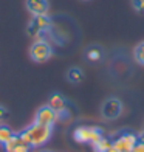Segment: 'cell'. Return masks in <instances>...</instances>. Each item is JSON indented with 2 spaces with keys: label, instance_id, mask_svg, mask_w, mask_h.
I'll return each mask as SVG.
<instances>
[{
  "label": "cell",
  "instance_id": "cell-1",
  "mask_svg": "<svg viewBox=\"0 0 144 152\" xmlns=\"http://www.w3.org/2000/svg\"><path fill=\"white\" fill-rule=\"evenodd\" d=\"M26 134L30 137V146L31 148H40L45 143L50 141L53 135V126H47V124H39L33 123L30 127H26Z\"/></svg>",
  "mask_w": 144,
  "mask_h": 152
},
{
  "label": "cell",
  "instance_id": "cell-2",
  "mask_svg": "<svg viewBox=\"0 0 144 152\" xmlns=\"http://www.w3.org/2000/svg\"><path fill=\"white\" fill-rule=\"evenodd\" d=\"M51 28H53L51 17L48 14H40V16H33L28 26H26V33H28L31 37L42 39L44 34L48 33V31H51Z\"/></svg>",
  "mask_w": 144,
  "mask_h": 152
},
{
  "label": "cell",
  "instance_id": "cell-3",
  "mask_svg": "<svg viewBox=\"0 0 144 152\" xmlns=\"http://www.w3.org/2000/svg\"><path fill=\"white\" fill-rule=\"evenodd\" d=\"M53 56V47L47 42L45 39H36L30 45V58L36 64H42L51 59Z\"/></svg>",
  "mask_w": 144,
  "mask_h": 152
},
{
  "label": "cell",
  "instance_id": "cell-4",
  "mask_svg": "<svg viewBox=\"0 0 144 152\" xmlns=\"http://www.w3.org/2000/svg\"><path fill=\"white\" fill-rule=\"evenodd\" d=\"M104 137L101 127H95V126H79L73 130V138L78 143H96L98 140Z\"/></svg>",
  "mask_w": 144,
  "mask_h": 152
},
{
  "label": "cell",
  "instance_id": "cell-5",
  "mask_svg": "<svg viewBox=\"0 0 144 152\" xmlns=\"http://www.w3.org/2000/svg\"><path fill=\"white\" fill-rule=\"evenodd\" d=\"M122 102L119 98H115V96H110L107 98L104 102L101 104V116L107 121H113L116 118H119L122 113Z\"/></svg>",
  "mask_w": 144,
  "mask_h": 152
},
{
  "label": "cell",
  "instance_id": "cell-6",
  "mask_svg": "<svg viewBox=\"0 0 144 152\" xmlns=\"http://www.w3.org/2000/svg\"><path fill=\"white\" fill-rule=\"evenodd\" d=\"M138 143V137L135 134H122L116 138L115 141H112V146L116 148L119 152H133V148Z\"/></svg>",
  "mask_w": 144,
  "mask_h": 152
},
{
  "label": "cell",
  "instance_id": "cell-7",
  "mask_svg": "<svg viewBox=\"0 0 144 152\" xmlns=\"http://www.w3.org/2000/svg\"><path fill=\"white\" fill-rule=\"evenodd\" d=\"M57 121V113L56 110H53L50 106H42L39 110L36 116H34V123H39V124H47V126H54V123Z\"/></svg>",
  "mask_w": 144,
  "mask_h": 152
},
{
  "label": "cell",
  "instance_id": "cell-8",
  "mask_svg": "<svg viewBox=\"0 0 144 152\" xmlns=\"http://www.w3.org/2000/svg\"><path fill=\"white\" fill-rule=\"evenodd\" d=\"M25 6H26V11H28L31 16L48 14V10H50L48 0H26Z\"/></svg>",
  "mask_w": 144,
  "mask_h": 152
},
{
  "label": "cell",
  "instance_id": "cell-9",
  "mask_svg": "<svg viewBox=\"0 0 144 152\" xmlns=\"http://www.w3.org/2000/svg\"><path fill=\"white\" fill-rule=\"evenodd\" d=\"M105 56V51L101 45H90L85 48V59L90 62H101Z\"/></svg>",
  "mask_w": 144,
  "mask_h": 152
},
{
  "label": "cell",
  "instance_id": "cell-10",
  "mask_svg": "<svg viewBox=\"0 0 144 152\" xmlns=\"http://www.w3.org/2000/svg\"><path fill=\"white\" fill-rule=\"evenodd\" d=\"M84 72H82L81 67H70L67 70V81L70 84H81L84 81Z\"/></svg>",
  "mask_w": 144,
  "mask_h": 152
},
{
  "label": "cell",
  "instance_id": "cell-11",
  "mask_svg": "<svg viewBox=\"0 0 144 152\" xmlns=\"http://www.w3.org/2000/svg\"><path fill=\"white\" fill-rule=\"evenodd\" d=\"M48 106H50L53 110H56V113L62 112V110L67 109V99L60 93H53L51 98H50V102H48Z\"/></svg>",
  "mask_w": 144,
  "mask_h": 152
},
{
  "label": "cell",
  "instance_id": "cell-12",
  "mask_svg": "<svg viewBox=\"0 0 144 152\" xmlns=\"http://www.w3.org/2000/svg\"><path fill=\"white\" fill-rule=\"evenodd\" d=\"M92 146H93V151H95V152H107L108 149L112 148V141L108 140V138L102 137L101 140H98L96 143H93Z\"/></svg>",
  "mask_w": 144,
  "mask_h": 152
},
{
  "label": "cell",
  "instance_id": "cell-13",
  "mask_svg": "<svg viewBox=\"0 0 144 152\" xmlns=\"http://www.w3.org/2000/svg\"><path fill=\"white\" fill-rule=\"evenodd\" d=\"M133 59L136 61V64L144 67V40L133 48Z\"/></svg>",
  "mask_w": 144,
  "mask_h": 152
},
{
  "label": "cell",
  "instance_id": "cell-14",
  "mask_svg": "<svg viewBox=\"0 0 144 152\" xmlns=\"http://www.w3.org/2000/svg\"><path fill=\"white\" fill-rule=\"evenodd\" d=\"M17 144H20V138H19V135L17 134H14L8 141H6L5 144H3V149H5V152H12L14 151V148L17 146Z\"/></svg>",
  "mask_w": 144,
  "mask_h": 152
},
{
  "label": "cell",
  "instance_id": "cell-15",
  "mask_svg": "<svg viewBox=\"0 0 144 152\" xmlns=\"http://www.w3.org/2000/svg\"><path fill=\"white\" fill-rule=\"evenodd\" d=\"M12 135H14V132H12L8 126H0V144H2V146L9 140Z\"/></svg>",
  "mask_w": 144,
  "mask_h": 152
},
{
  "label": "cell",
  "instance_id": "cell-16",
  "mask_svg": "<svg viewBox=\"0 0 144 152\" xmlns=\"http://www.w3.org/2000/svg\"><path fill=\"white\" fill-rule=\"evenodd\" d=\"M132 8L136 12L143 14V12H144V0H132Z\"/></svg>",
  "mask_w": 144,
  "mask_h": 152
},
{
  "label": "cell",
  "instance_id": "cell-17",
  "mask_svg": "<svg viewBox=\"0 0 144 152\" xmlns=\"http://www.w3.org/2000/svg\"><path fill=\"white\" fill-rule=\"evenodd\" d=\"M12 152H30V146L20 143V144H17V146L14 148V151H12Z\"/></svg>",
  "mask_w": 144,
  "mask_h": 152
},
{
  "label": "cell",
  "instance_id": "cell-18",
  "mask_svg": "<svg viewBox=\"0 0 144 152\" xmlns=\"http://www.w3.org/2000/svg\"><path fill=\"white\" fill-rule=\"evenodd\" d=\"M5 118H8V109L0 106V121H3Z\"/></svg>",
  "mask_w": 144,
  "mask_h": 152
},
{
  "label": "cell",
  "instance_id": "cell-19",
  "mask_svg": "<svg viewBox=\"0 0 144 152\" xmlns=\"http://www.w3.org/2000/svg\"><path fill=\"white\" fill-rule=\"evenodd\" d=\"M133 152H144V143L143 141L136 143V146L133 148Z\"/></svg>",
  "mask_w": 144,
  "mask_h": 152
},
{
  "label": "cell",
  "instance_id": "cell-20",
  "mask_svg": "<svg viewBox=\"0 0 144 152\" xmlns=\"http://www.w3.org/2000/svg\"><path fill=\"white\" fill-rule=\"evenodd\" d=\"M138 141H143V143H144V130L140 134V137H138Z\"/></svg>",
  "mask_w": 144,
  "mask_h": 152
},
{
  "label": "cell",
  "instance_id": "cell-21",
  "mask_svg": "<svg viewBox=\"0 0 144 152\" xmlns=\"http://www.w3.org/2000/svg\"><path fill=\"white\" fill-rule=\"evenodd\" d=\"M107 152H119V151H118V149H116V148H113V146H112V148H110V149H108Z\"/></svg>",
  "mask_w": 144,
  "mask_h": 152
},
{
  "label": "cell",
  "instance_id": "cell-22",
  "mask_svg": "<svg viewBox=\"0 0 144 152\" xmlns=\"http://www.w3.org/2000/svg\"><path fill=\"white\" fill-rule=\"evenodd\" d=\"M40 152H51V151H40Z\"/></svg>",
  "mask_w": 144,
  "mask_h": 152
},
{
  "label": "cell",
  "instance_id": "cell-23",
  "mask_svg": "<svg viewBox=\"0 0 144 152\" xmlns=\"http://www.w3.org/2000/svg\"><path fill=\"white\" fill-rule=\"evenodd\" d=\"M82 2H88V0H82Z\"/></svg>",
  "mask_w": 144,
  "mask_h": 152
}]
</instances>
